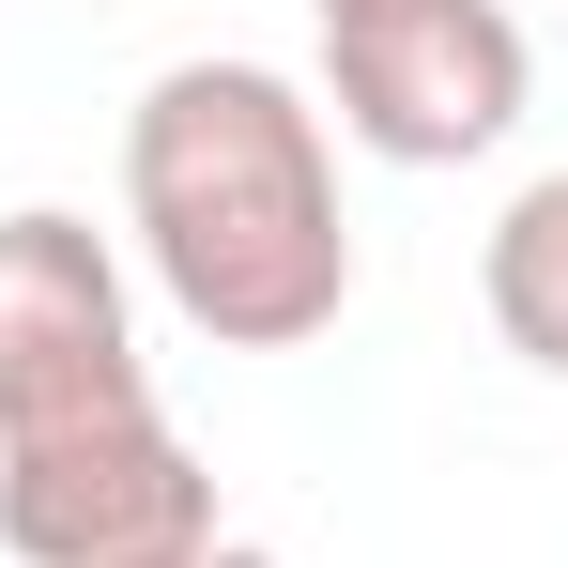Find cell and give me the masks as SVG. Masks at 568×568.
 Masks as SVG:
<instances>
[{"label":"cell","mask_w":568,"mask_h":568,"mask_svg":"<svg viewBox=\"0 0 568 568\" xmlns=\"http://www.w3.org/2000/svg\"><path fill=\"white\" fill-rule=\"evenodd\" d=\"M123 246L215 354H307L354 307L323 93L277 62H170L123 108Z\"/></svg>","instance_id":"obj_1"},{"label":"cell","mask_w":568,"mask_h":568,"mask_svg":"<svg viewBox=\"0 0 568 568\" xmlns=\"http://www.w3.org/2000/svg\"><path fill=\"white\" fill-rule=\"evenodd\" d=\"M200 568H277V554H262V538H215V554H200Z\"/></svg>","instance_id":"obj_6"},{"label":"cell","mask_w":568,"mask_h":568,"mask_svg":"<svg viewBox=\"0 0 568 568\" xmlns=\"http://www.w3.org/2000/svg\"><path fill=\"white\" fill-rule=\"evenodd\" d=\"M476 307H491V338H507L523 369H554V384H568V170L507 185L491 246H476Z\"/></svg>","instance_id":"obj_5"},{"label":"cell","mask_w":568,"mask_h":568,"mask_svg":"<svg viewBox=\"0 0 568 568\" xmlns=\"http://www.w3.org/2000/svg\"><path fill=\"white\" fill-rule=\"evenodd\" d=\"M307 16H323V31H338V16H399V0H307Z\"/></svg>","instance_id":"obj_7"},{"label":"cell","mask_w":568,"mask_h":568,"mask_svg":"<svg viewBox=\"0 0 568 568\" xmlns=\"http://www.w3.org/2000/svg\"><path fill=\"white\" fill-rule=\"evenodd\" d=\"M215 538H231L215 476H200V446L154 399H123L93 430L0 446V554L16 568H200Z\"/></svg>","instance_id":"obj_2"},{"label":"cell","mask_w":568,"mask_h":568,"mask_svg":"<svg viewBox=\"0 0 568 568\" xmlns=\"http://www.w3.org/2000/svg\"><path fill=\"white\" fill-rule=\"evenodd\" d=\"M123 399H154L123 246H108L93 215H62V200H16V215H0V446L93 430Z\"/></svg>","instance_id":"obj_4"},{"label":"cell","mask_w":568,"mask_h":568,"mask_svg":"<svg viewBox=\"0 0 568 568\" xmlns=\"http://www.w3.org/2000/svg\"><path fill=\"white\" fill-rule=\"evenodd\" d=\"M538 93V47L507 0H399V16H338L323 31V123L384 154V170H462L491 154Z\"/></svg>","instance_id":"obj_3"}]
</instances>
